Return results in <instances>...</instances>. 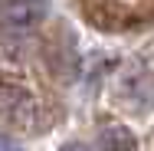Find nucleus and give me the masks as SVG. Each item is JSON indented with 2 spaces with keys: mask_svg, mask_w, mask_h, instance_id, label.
<instances>
[{
  "mask_svg": "<svg viewBox=\"0 0 154 151\" xmlns=\"http://www.w3.org/2000/svg\"><path fill=\"white\" fill-rule=\"evenodd\" d=\"M0 115L7 121H13V125H20V128H26V125H36L39 109H36V99L23 86L0 82Z\"/></svg>",
  "mask_w": 154,
  "mask_h": 151,
  "instance_id": "1",
  "label": "nucleus"
},
{
  "mask_svg": "<svg viewBox=\"0 0 154 151\" xmlns=\"http://www.w3.org/2000/svg\"><path fill=\"white\" fill-rule=\"evenodd\" d=\"M43 13H46L43 0H3L0 3V27L30 30L43 20Z\"/></svg>",
  "mask_w": 154,
  "mask_h": 151,
  "instance_id": "2",
  "label": "nucleus"
},
{
  "mask_svg": "<svg viewBox=\"0 0 154 151\" xmlns=\"http://www.w3.org/2000/svg\"><path fill=\"white\" fill-rule=\"evenodd\" d=\"M98 145H102V151H131L134 148V135L125 125H108V128H102Z\"/></svg>",
  "mask_w": 154,
  "mask_h": 151,
  "instance_id": "3",
  "label": "nucleus"
},
{
  "mask_svg": "<svg viewBox=\"0 0 154 151\" xmlns=\"http://www.w3.org/2000/svg\"><path fill=\"white\" fill-rule=\"evenodd\" d=\"M128 99H131V105H138V109L154 105V76H148V72L134 76V79L128 82Z\"/></svg>",
  "mask_w": 154,
  "mask_h": 151,
  "instance_id": "4",
  "label": "nucleus"
},
{
  "mask_svg": "<svg viewBox=\"0 0 154 151\" xmlns=\"http://www.w3.org/2000/svg\"><path fill=\"white\" fill-rule=\"evenodd\" d=\"M0 151H20V145H17L13 138H7V135H0Z\"/></svg>",
  "mask_w": 154,
  "mask_h": 151,
  "instance_id": "5",
  "label": "nucleus"
},
{
  "mask_svg": "<svg viewBox=\"0 0 154 151\" xmlns=\"http://www.w3.org/2000/svg\"><path fill=\"white\" fill-rule=\"evenodd\" d=\"M59 151H89V148H85V145H75V141H72V145H62Z\"/></svg>",
  "mask_w": 154,
  "mask_h": 151,
  "instance_id": "6",
  "label": "nucleus"
}]
</instances>
